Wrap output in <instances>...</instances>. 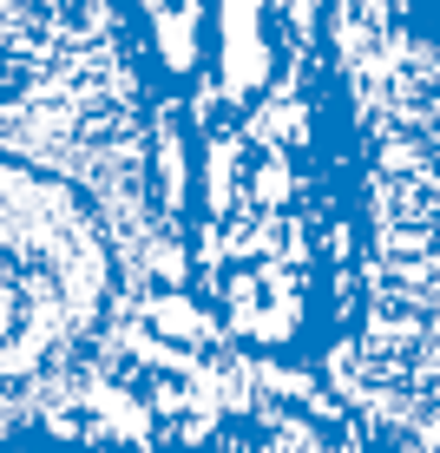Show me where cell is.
<instances>
[{
    "label": "cell",
    "instance_id": "2",
    "mask_svg": "<svg viewBox=\"0 0 440 453\" xmlns=\"http://www.w3.org/2000/svg\"><path fill=\"white\" fill-rule=\"evenodd\" d=\"M119 296V250L92 197L34 158L0 151V401L40 388L99 342Z\"/></svg>",
    "mask_w": 440,
    "mask_h": 453
},
{
    "label": "cell",
    "instance_id": "1",
    "mask_svg": "<svg viewBox=\"0 0 440 453\" xmlns=\"http://www.w3.org/2000/svg\"><path fill=\"white\" fill-rule=\"evenodd\" d=\"M191 309L316 368L361 329L368 138L328 0H112Z\"/></svg>",
    "mask_w": 440,
    "mask_h": 453
},
{
    "label": "cell",
    "instance_id": "3",
    "mask_svg": "<svg viewBox=\"0 0 440 453\" xmlns=\"http://www.w3.org/2000/svg\"><path fill=\"white\" fill-rule=\"evenodd\" d=\"M361 20L388 27V34L407 40H440V0H349Z\"/></svg>",
    "mask_w": 440,
    "mask_h": 453
}]
</instances>
